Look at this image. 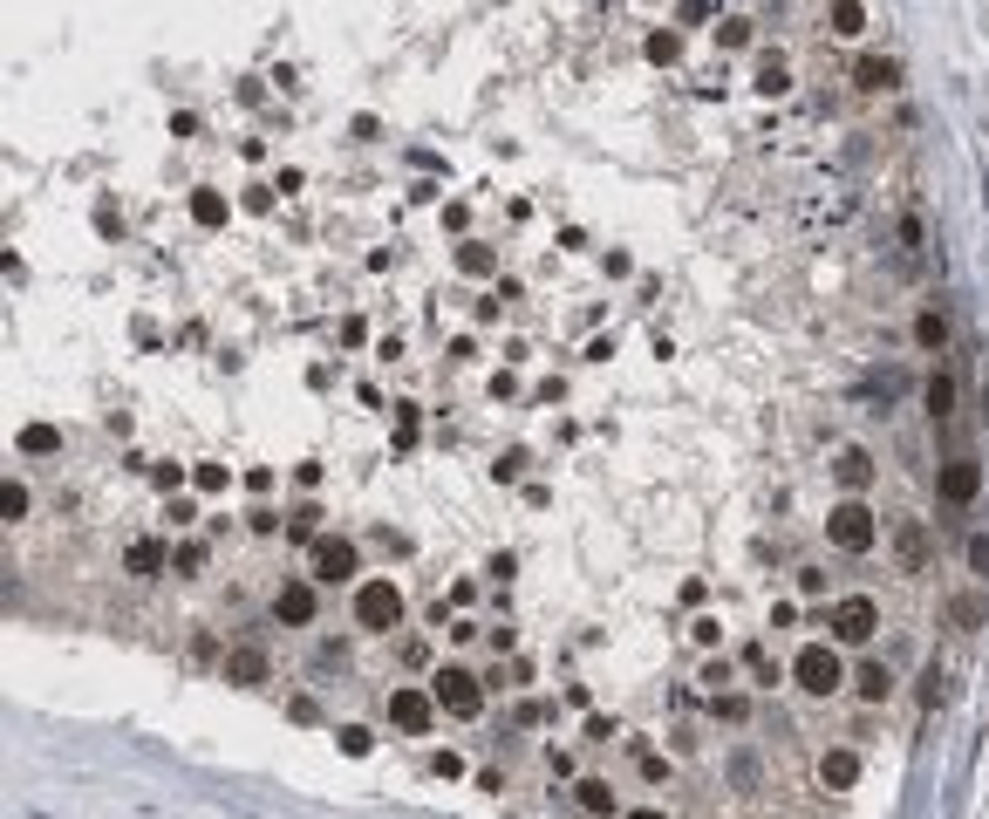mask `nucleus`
<instances>
[{
    "label": "nucleus",
    "mask_w": 989,
    "mask_h": 819,
    "mask_svg": "<svg viewBox=\"0 0 989 819\" xmlns=\"http://www.w3.org/2000/svg\"><path fill=\"white\" fill-rule=\"evenodd\" d=\"M273 622H287V628L314 622V581H287L280 587V594H273Z\"/></svg>",
    "instance_id": "9d476101"
},
{
    "label": "nucleus",
    "mask_w": 989,
    "mask_h": 819,
    "mask_svg": "<svg viewBox=\"0 0 989 819\" xmlns=\"http://www.w3.org/2000/svg\"><path fill=\"white\" fill-rule=\"evenodd\" d=\"M921 396H928V417H935V424H949V417H955V376H949V369H935Z\"/></svg>",
    "instance_id": "2eb2a0df"
},
{
    "label": "nucleus",
    "mask_w": 989,
    "mask_h": 819,
    "mask_svg": "<svg viewBox=\"0 0 989 819\" xmlns=\"http://www.w3.org/2000/svg\"><path fill=\"white\" fill-rule=\"evenodd\" d=\"M914 349H928V355L949 349V314H942V308H921V314H914Z\"/></svg>",
    "instance_id": "4468645a"
},
{
    "label": "nucleus",
    "mask_w": 989,
    "mask_h": 819,
    "mask_svg": "<svg viewBox=\"0 0 989 819\" xmlns=\"http://www.w3.org/2000/svg\"><path fill=\"white\" fill-rule=\"evenodd\" d=\"M826 28H833L839 41L867 35V7H860V0H833V14H826Z\"/></svg>",
    "instance_id": "dca6fc26"
},
{
    "label": "nucleus",
    "mask_w": 989,
    "mask_h": 819,
    "mask_svg": "<svg viewBox=\"0 0 989 819\" xmlns=\"http://www.w3.org/2000/svg\"><path fill=\"white\" fill-rule=\"evenodd\" d=\"M819 779H826V792H846V785L860 779V751H846V744L826 751V758H819Z\"/></svg>",
    "instance_id": "f8f14e48"
},
{
    "label": "nucleus",
    "mask_w": 989,
    "mask_h": 819,
    "mask_svg": "<svg viewBox=\"0 0 989 819\" xmlns=\"http://www.w3.org/2000/svg\"><path fill=\"white\" fill-rule=\"evenodd\" d=\"M826 540H833L839 553H867V546L880 540V519L860 506V499H839L833 519H826Z\"/></svg>",
    "instance_id": "f03ea898"
},
{
    "label": "nucleus",
    "mask_w": 989,
    "mask_h": 819,
    "mask_svg": "<svg viewBox=\"0 0 989 819\" xmlns=\"http://www.w3.org/2000/svg\"><path fill=\"white\" fill-rule=\"evenodd\" d=\"M191 485H198V492H226V465H198Z\"/></svg>",
    "instance_id": "473e14b6"
},
{
    "label": "nucleus",
    "mask_w": 989,
    "mask_h": 819,
    "mask_svg": "<svg viewBox=\"0 0 989 819\" xmlns=\"http://www.w3.org/2000/svg\"><path fill=\"white\" fill-rule=\"evenodd\" d=\"M717 48H751V21H744V14H723L717 21Z\"/></svg>",
    "instance_id": "a878e982"
},
{
    "label": "nucleus",
    "mask_w": 989,
    "mask_h": 819,
    "mask_svg": "<svg viewBox=\"0 0 989 819\" xmlns=\"http://www.w3.org/2000/svg\"><path fill=\"white\" fill-rule=\"evenodd\" d=\"M983 615H989L983 594H955V601H949V622L962 628V635H976V628H983Z\"/></svg>",
    "instance_id": "412c9836"
},
{
    "label": "nucleus",
    "mask_w": 989,
    "mask_h": 819,
    "mask_svg": "<svg viewBox=\"0 0 989 819\" xmlns=\"http://www.w3.org/2000/svg\"><path fill=\"white\" fill-rule=\"evenodd\" d=\"M969 567L989 581V533H976V540H969Z\"/></svg>",
    "instance_id": "c9c22d12"
},
{
    "label": "nucleus",
    "mask_w": 989,
    "mask_h": 819,
    "mask_svg": "<svg viewBox=\"0 0 989 819\" xmlns=\"http://www.w3.org/2000/svg\"><path fill=\"white\" fill-rule=\"evenodd\" d=\"M151 478H157V485H164V492H178V485H185V465H157Z\"/></svg>",
    "instance_id": "58836bf2"
},
{
    "label": "nucleus",
    "mask_w": 989,
    "mask_h": 819,
    "mask_svg": "<svg viewBox=\"0 0 989 819\" xmlns=\"http://www.w3.org/2000/svg\"><path fill=\"white\" fill-rule=\"evenodd\" d=\"M21 451H28V458H48V451H62V430H55V424H28V430H21Z\"/></svg>",
    "instance_id": "b1692460"
},
{
    "label": "nucleus",
    "mask_w": 989,
    "mask_h": 819,
    "mask_svg": "<svg viewBox=\"0 0 989 819\" xmlns=\"http://www.w3.org/2000/svg\"><path fill=\"white\" fill-rule=\"evenodd\" d=\"M580 806L594 819H614V785L608 779H580Z\"/></svg>",
    "instance_id": "5701e85b"
},
{
    "label": "nucleus",
    "mask_w": 989,
    "mask_h": 819,
    "mask_svg": "<svg viewBox=\"0 0 989 819\" xmlns=\"http://www.w3.org/2000/svg\"><path fill=\"white\" fill-rule=\"evenodd\" d=\"M314 519H321L314 506H307V512H294V519H287V540H314Z\"/></svg>",
    "instance_id": "72a5a7b5"
},
{
    "label": "nucleus",
    "mask_w": 989,
    "mask_h": 819,
    "mask_svg": "<svg viewBox=\"0 0 989 819\" xmlns=\"http://www.w3.org/2000/svg\"><path fill=\"white\" fill-rule=\"evenodd\" d=\"M430 697H437L444 717H478V710H485V683H478L471 669H437V676H430Z\"/></svg>",
    "instance_id": "7ed1b4c3"
},
{
    "label": "nucleus",
    "mask_w": 989,
    "mask_h": 819,
    "mask_svg": "<svg viewBox=\"0 0 989 819\" xmlns=\"http://www.w3.org/2000/svg\"><path fill=\"white\" fill-rule=\"evenodd\" d=\"M226 198L219 192H191V219H198V226H205V233H219V226H226Z\"/></svg>",
    "instance_id": "aec40b11"
},
{
    "label": "nucleus",
    "mask_w": 989,
    "mask_h": 819,
    "mask_svg": "<svg viewBox=\"0 0 989 819\" xmlns=\"http://www.w3.org/2000/svg\"><path fill=\"white\" fill-rule=\"evenodd\" d=\"M430 765H437V779H464V758H457V751H437Z\"/></svg>",
    "instance_id": "e433bc0d"
},
{
    "label": "nucleus",
    "mask_w": 989,
    "mask_h": 819,
    "mask_svg": "<svg viewBox=\"0 0 989 819\" xmlns=\"http://www.w3.org/2000/svg\"><path fill=\"white\" fill-rule=\"evenodd\" d=\"M785 89H792V69H785V62L771 55V62L758 69V96H785Z\"/></svg>",
    "instance_id": "bb28decb"
},
{
    "label": "nucleus",
    "mask_w": 989,
    "mask_h": 819,
    "mask_svg": "<svg viewBox=\"0 0 989 819\" xmlns=\"http://www.w3.org/2000/svg\"><path fill=\"white\" fill-rule=\"evenodd\" d=\"M628 819H669V813H655V806H642V813H628Z\"/></svg>",
    "instance_id": "a19ab883"
},
{
    "label": "nucleus",
    "mask_w": 989,
    "mask_h": 819,
    "mask_svg": "<svg viewBox=\"0 0 989 819\" xmlns=\"http://www.w3.org/2000/svg\"><path fill=\"white\" fill-rule=\"evenodd\" d=\"M226 683H267V649H232L226 656Z\"/></svg>",
    "instance_id": "ddd939ff"
},
{
    "label": "nucleus",
    "mask_w": 989,
    "mask_h": 819,
    "mask_svg": "<svg viewBox=\"0 0 989 819\" xmlns=\"http://www.w3.org/2000/svg\"><path fill=\"white\" fill-rule=\"evenodd\" d=\"M369 744H376V738H369L362 724H342V751H348V758H369Z\"/></svg>",
    "instance_id": "2f4dec72"
},
{
    "label": "nucleus",
    "mask_w": 989,
    "mask_h": 819,
    "mask_svg": "<svg viewBox=\"0 0 989 819\" xmlns=\"http://www.w3.org/2000/svg\"><path fill=\"white\" fill-rule=\"evenodd\" d=\"M887 533H894V567L901 574H928V526L921 519H894Z\"/></svg>",
    "instance_id": "6e6552de"
},
{
    "label": "nucleus",
    "mask_w": 989,
    "mask_h": 819,
    "mask_svg": "<svg viewBox=\"0 0 989 819\" xmlns=\"http://www.w3.org/2000/svg\"><path fill=\"white\" fill-rule=\"evenodd\" d=\"M874 628H880V601L874 594H839L833 601V642L860 649V642H874Z\"/></svg>",
    "instance_id": "20e7f679"
},
{
    "label": "nucleus",
    "mask_w": 989,
    "mask_h": 819,
    "mask_svg": "<svg viewBox=\"0 0 989 819\" xmlns=\"http://www.w3.org/2000/svg\"><path fill=\"white\" fill-rule=\"evenodd\" d=\"M457 273H471V280H485V273H498V253H492V246H478V239H471V246H457Z\"/></svg>",
    "instance_id": "4be33fe9"
},
{
    "label": "nucleus",
    "mask_w": 989,
    "mask_h": 819,
    "mask_svg": "<svg viewBox=\"0 0 989 819\" xmlns=\"http://www.w3.org/2000/svg\"><path fill=\"white\" fill-rule=\"evenodd\" d=\"M307 560H314V581H348V574H355V546H348L342 533L314 540V553H307Z\"/></svg>",
    "instance_id": "1a4fd4ad"
},
{
    "label": "nucleus",
    "mask_w": 989,
    "mask_h": 819,
    "mask_svg": "<svg viewBox=\"0 0 989 819\" xmlns=\"http://www.w3.org/2000/svg\"><path fill=\"white\" fill-rule=\"evenodd\" d=\"M853 690L867 703H887L894 697V676H887V663H860V676H853Z\"/></svg>",
    "instance_id": "a211bd4d"
},
{
    "label": "nucleus",
    "mask_w": 989,
    "mask_h": 819,
    "mask_svg": "<svg viewBox=\"0 0 989 819\" xmlns=\"http://www.w3.org/2000/svg\"><path fill=\"white\" fill-rule=\"evenodd\" d=\"M403 622V587L396 581H362L355 587V628H396Z\"/></svg>",
    "instance_id": "39448f33"
},
{
    "label": "nucleus",
    "mask_w": 989,
    "mask_h": 819,
    "mask_svg": "<svg viewBox=\"0 0 989 819\" xmlns=\"http://www.w3.org/2000/svg\"><path fill=\"white\" fill-rule=\"evenodd\" d=\"M942 697H949V669L935 663V669H928V676H921V710H935V703H942Z\"/></svg>",
    "instance_id": "c85d7f7f"
},
{
    "label": "nucleus",
    "mask_w": 989,
    "mask_h": 819,
    "mask_svg": "<svg viewBox=\"0 0 989 819\" xmlns=\"http://www.w3.org/2000/svg\"><path fill=\"white\" fill-rule=\"evenodd\" d=\"M492 471H498V485H505V478H519V471H526V451H505Z\"/></svg>",
    "instance_id": "4c0bfd02"
},
{
    "label": "nucleus",
    "mask_w": 989,
    "mask_h": 819,
    "mask_svg": "<svg viewBox=\"0 0 989 819\" xmlns=\"http://www.w3.org/2000/svg\"><path fill=\"white\" fill-rule=\"evenodd\" d=\"M853 82H860V89H901V62H894V55H860V62H853Z\"/></svg>",
    "instance_id": "9b49d317"
},
{
    "label": "nucleus",
    "mask_w": 989,
    "mask_h": 819,
    "mask_svg": "<svg viewBox=\"0 0 989 819\" xmlns=\"http://www.w3.org/2000/svg\"><path fill=\"white\" fill-rule=\"evenodd\" d=\"M703 7H710V0H683V14H689V21H703Z\"/></svg>",
    "instance_id": "ea45409f"
},
{
    "label": "nucleus",
    "mask_w": 989,
    "mask_h": 819,
    "mask_svg": "<svg viewBox=\"0 0 989 819\" xmlns=\"http://www.w3.org/2000/svg\"><path fill=\"white\" fill-rule=\"evenodd\" d=\"M676 55H683V41H676V28H655V35H648V62H655V69H669Z\"/></svg>",
    "instance_id": "393cba45"
},
{
    "label": "nucleus",
    "mask_w": 989,
    "mask_h": 819,
    "mask_svg": "<svg viewBox=\"0 0 989 819\" xmlns=\"http://www.w3.org/2000/svg\"><path fill=\"white\" fill-rule=\"evenodd\" d=\"M389 724L410 731V738H423V731L437 724V697L417 690V683H396V690H389Z\"/></svg>",
    "instance_id": "423d86ee"
},
{
    "label": "nucleus",
    "mask_w": 989,
    "mask_h": 819,
    "mask_svg": "<svg viewBox=\"0 0 989 819\" xmlns=\"http://www.w3.org/2000/svg\"><path fill=\"white\" fill-rule=\"evenodd\" d=\"M123 560H130V574H137V581H151V574H164V540H130Z\"/></svg>",
    "instance_id": "f3484780"
},
{
    "label": "nucleus",
    "mask_w": 989,
    "mask_h": 819,
    "mask_svg": "<svg viewBox=\"0 0 989 819\" xmlns=\"http://www.w3.org/2000/svg\"><path fill=\"white\" fill-rule=\"evenodd\" d=\"M0 519H7V526H14V519H28V485H14V478L0 485Z\"/></svg>",
    "instance_id": "cd10ccee"
},
{
    "label": "nucleus",
    "mask_w": 989,
    "mask_h": 819,
    "mask_svg": "<svg viewBox=\"0 0 989 819\" xmlns=\"http://www.w3.org/2000/svg\"><path fill=\"white\" fill-rule=\"evenodd\" d=\"M833 478H839V485H846V492H860V485L874 478V458H867V451H839Z\"/></svg>",
    "instance_id": "6ab92c4d"
},
{
    "label": "nucleus",
    "mask_w": 989,
    "mask_h": 819,
    "mask_svg": "<svg viewBox=\"0 0 989 819\" xmlns=\"http://www.w3.org/2000/svg\"><path fill=\"white\" fill-rule=\"evenodd\" d=\"M792 683H799L805 697H833L846 690V663H839L833 642H805L799 656H792Z\"/></svg>",
    "instance_id": "f257e3e1"
},
{
    "label": "nucleus",
    "mask_w": 989,
    "mask_h": 819,
    "mask_svg": "<svg viewBox=\"0 0 989 819\" xmlns=\"http://www.w3.org/2000/svg\"><path fill=\"white\" fill-rule=\"evenodd\" d=\"M744 663H751V676H758V683H778V663L764 656V642H751V649H744Z\"/></svg>",
    "instance_id": "7c9ffc66"
},
{
    "label": "nucleus",
    "mask_w": 989,
    "mask_h": 819,
    "mask_svg": "<svg viewBox=\"0 0 989 819\" xmlns=\"http://www.w3.org/2000/svg\"><path fill=\"white\" fill-rule=\"evenodd\" d=\"M928 246V226H921V212H901V253H921Z\"/></svg>",
    "instance_id": "c756f323"
},
{
    "label": "nucleus",
    "mask_w": 989,
    "mask_h": 819,
    "mask_svg": "<svg viewBox=\"0 0 989 819\" xmlns=\"http://www.w3.org/2000/svg\"><path fill=\"white\" fill-rule=\"evenodd\" d=\"M935 492H942V506H969L983 492V465L976 458H949V465L935 471Z\"/></svg>",
    "instance_id": "0eeeda50"
},
{
    "label": "nucleus",
    "mask_w": 989,
    "mask_h": 819,
    "mask_svg": "<svg viewBox=\"0 0 989 819\" xmlns=\"http://www.w3.org/2000/svg\"><path fill=\"white\" fill-rule=\"evenodd\" d=\"M723 683H737V676H730V663H710V669H703V690H710V697H723Z\"/></svg>",
    "instance_id": "f704fd0d"
}]
</instances>
